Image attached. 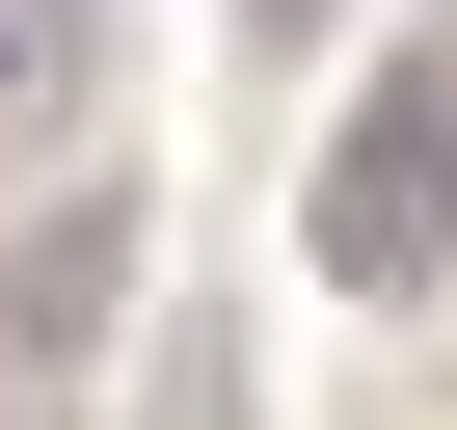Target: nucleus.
<instances>
[{
    "instance_id": "obj_1",
    "label": "nucleus",
    "mask_w": 457,
    "mask_h": 430,
    "mask_svg": "<svg viewBox=\"0 0 457 430\" xmlns=\"http://www.w3.org/2000/svg\"><path fill=\"white\" fill-rule=\"evenodd\" d=\"M296 243H323V296H457V28H403V54L350 81Z\"/></svg>"
},
{
    "instance_id": "obj_3",
    "label": "nucleus",
    "mask_w": 457,
    "mask_h": 430,
    "mask_svg": "<svg viewBox=\"0 0 457 430\" xmlns=\"http://www.w3.org/2000/svg\"><path fill=\"white\" fill-rule=\"evenodd\" d=\"M108 269H135V215H108V188H81V215H54V243H28V296H0V350H28V376H54V350H81V323H108Z\"/></svg>"
},
{
    "instance_id": "obj_2",
    "label": "nucleus",
    "mask_w": 457,
    "mask_h": 430,
    "mask_svg": "<svg viewBox=\"0 0 457 430\" xmlns=\"http://www.w3.org/2000/svg\"><path fill=\"white\" fill-rule=\"evenodd\" d=\"M108 108V0H0V161H54Z\"/></svg>"
}]
</instances>
